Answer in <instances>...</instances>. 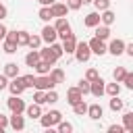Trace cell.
Returning <instances> with one entry per match:
<instances>
[{
  "label": "cell",
  "mask_w": 133,
  "mask_h": 133,
  "mask_svg": "<svg viewBox=\"0 0 133 133\" xmlns=\"http://www.w3.org/2000/svg\"><path fill=\"white\" fill-rule=\"evenodd\" d=\"M60 121H62V112L60 110H48V112H42V116H39V125L44 129H52Z\"/></svg>",
  "instance_id": "obj_1"
},
{
  "label": "cell",
  "mask_w": 133,
  "mask_h": 133,
  "mask_svg": "<svg viewBox=\"0 0 133 133\" xmlns=\"http://www.w3.org/2000/svg\"><path fill=\"white\" fill-rule=\"evenodd\" d=\"M75 58L79 60V62H87L89 58H91V50H89V46H87V42H77V46H75Z\"/></svg>",
  "instance_id": "obj_2"
},
{
  "label": "cell",
  "mask_w": 133,
  "mask_h": 133,
  "mask_svg": "<svg viewBox=\"0 0 133 133\" xmlns=\"http://www.w3.org/2000/svg\"><path fill=\"white\" fill-rule=\"evenodd\" d=\"M54 87H56V83L50 79V75H37L35 81H33V89H44V91H48V89H54Z\"/></svg>",
  "instance_id": "obj_3"
},
{
  "label": "cell",
  "mask_w": 133,
  "mask_h": 133,
  "mask_svg": "<svg viewBox=\"0 0 133 133\" xmlns=\"http://www.w3.org/2000/svg\"><path fill=\"white\" fill-rule=\"evenodd\" d=\"M6 106H8V110L10 112H25V100H21V96H12L10 94V98L6 100Z\"/></svg>",
  "instance_id": "obj_4"
},
{
  "label": "cell",
  "mask_w": 133,
  "mask_h": 133,
  "mask_svg": "<svg viewBox=\"0 0 133 133\" xmlns=\"http://www.w3.org/2000/svg\"><path fill=\"white\" fill-rule=\"evenodd\" d=\"M8 127L12 131H23L25 129V116H23V112H12L8 116Z\"/></svg>",
  "instance_id": "obj_5"
},
{
  "label": "cell",
  "mask_w": 133,
  "mask_h": 133,
  "mask_svg": "<svg viewBox=\"0 0 133 133\" xmlns=\"http://www.w3.org/2000/svg\"><path fill=\"white\" fill-rule=\"evenodd\" d=\"M39 37H42V42H46V44H52V42H56V39H58V33H56L54 25L46 23V25H44V29H42V33H39Z\"/></svg>",
  "instance_id": "obj_6"
},
{
  "label": "cell",
  "mask_w": 133,
  "mask_h": 133,
  "mask_svg": "<svg viewBox=\"0 0 133 133\" xmlns=\"http://www.w3.org/2000/svg\"><path fill=\"white\" fill-rule=\"evenodd\" d=\"M6 89H8L12 96H21V94L25 91V85H23V79H21V75L12 77V79L8 81V85H6Z\"/></svg>",
  "instance_id": "obj_7"
},
{
  "label": "cell",
  "mask_w": 133,
  "mask_h": 133,
  "mask_svg": "<svg viewBox=\"0 0 133 133\" xmlns=\"http://www.w3.org/2000/svg\"><path fill=\"white\" fill-rule=\"evenodd\" d=\"M106 52H110L112 56H121V54H125V42H123L121 37L110 39V44L106 46Z\"/></svg>",
  "instance_id": "obj_8"
},
{
  "label": "cell",
  "mask_w": 133,
  "mask_h": 133,
  "mask_svg": "<svg viewBox=\"0 0 133 133\" xmlns=\"http://www.w3.org/2000/svg\"><path fill=\"white\" fill-rule=\"evenodd\" d=\"M87 46H89L91 54H98V56H104V54H106V42H102V39H98V37H91V39L87 42Z\"/></svg>",
  "instance_id": "obj_9"
},
{
  "label": "cell",
  "mask_w": 133,
  "mask_h": 133,
  "mask_svg": "<svg viewBox=\"0 0 133 133\" xmlns=\"http://www.w3.org/2000/svg\"><path fill=\"white\" fill-rule=\"evenodd\" d=\"M104 83H106V81H104L102 77L89 81V94H91L94 98H102V96H104Z\"/></svg>",
  "instance_id": "obj_10"
},
{
  "label": "cell",
  "mask_w": 133,
  "mask_h": 133,
  "mask_svg": "<svg viewBox=\"0 0 133 133\" xmlns=\"http://www.w3.org/2000/svg\"><path fill=\"white\" fill-rule=\"evenodd\" d=\"M91 121H102V116H104V108L100 106V102H96V104H87V112H85Z\"/></svg>",
  "instance_id": "obj_11"
},
{
  "label": "cell",
  "mask_w": 133,
  "mask_h": 133,
  "mask_svg": "<svg viewBox=\"0 0 133 133\" xmlns=\"http://www.w3.org/2000/svg\"><path fill=\"white\" fill-rule=\"evenodd\" d=\"M50 10H52V17L54 19L56 17H66L69 6H66V2H54V4H50Z\"/></svg>",
  "instance_id": "obj_12"
},
{
  "label": "cell",
  "mask_w": 133,
  "mask_h": 133,
  "mask_svg": "<svg viewBox=\"0 0 133 133\" xmlns=\"http://www.w3.org/2000/svg\"><path fill=\"white\" fill-rule=\"evenodd\" d=\"M75 46H77L75 33H71V35H66V37L62 39V52H64V54H73V52H75Z\"/></svg>",
  "instance_id": "obj_13"
},
{
  "label": "cell",
  "mask_w": 133,
  "mask_h": 133,
  "mask_svg": "<svg viewBox=\"0 0 133 133\" xmlns=\"http://www.w3.org/2000/svg\"><path fill=\"white\" fill-rule=\"evenodd\" d=\"M83 25H85V27H89V29H94L96 25H100V12H98V10L87 12V15H85V19H83Z\"/></svg>",
  "instance_id": "obj_14"
},
{
  "label": "cell",
  "mask_w": 133,
  "mask_h": 133,
  "mask_svg": "<svg viewBox=\"0 0 133 133\" xmlns=\"http://www.w3.org/2000/svg\"><path fill=\"white\" fill-rule=\"evenodd\" d=\"M94 33H96L94 37H98V39H102V42L110 39V27H108V25H102V23L96 25V27H94Z\"/></svg>",
  "instance_id": "obj_15"
},
{
  "label": "cell",
  "mask_w": 133,
  "mask_h": 133,
  "mask_svg": "<svg viewBox=\"0 0 133 133\" xmlns=\"http://www.w3.org/2000/svg\"><path fill=\"white\" fill-rule=\"evenodd\" d=\"M39 58H42V60H46V62H50V64H56V60H58L50 46H46V48H42V50H39Z\"/></svg>",
  "instance_id": "obj_16"
},
{
  "label": "cell",
  "mask_w": 133,
  "mask_h": 133,
  "mask_svg": "<svg viewBox=\"0 0 133 133\" xmlns=\"http://www.w3.org/2000/svg\"><path fill=\"white\" fill-rule=\"evenodd\" d=\"M48 75H50V79H52V81H54L56 85H58V83H64V79H66L64 71H62V69H58V66H52Z\"/></svg>",
  "instance_id": "obj_17"
},
{
  "label": "cell",
  "mask_w": 133,
  "mask_h": 133,
  "mask_svg": "<svg viewBox=\"0 0 133 133\" xmlns=\"http://www.w3.org/2000/svg\"><path fill=\"white\" fill-rule=\"evenodd\" d=\"M81 98H83V94L79 91V87H77V85H75V87H69V89H66V102H69L71 106H73L75 102H79Z\"/></svg>",
  "instance_id": "obj_18"
},
{
  "label": "cell",
  "mask_w": 133,
  "mask_h": 133,
  "mask_svg": "<svg viewBox=\"0 0 133 133\" xmlns=\"http://www.w3.org/2000/svg\"><path fill=\"white\" fill-rule=\"evenodd\" d=\"M114 21H116V15H114L110 8H106V10L100 12V23H102V25H108V27H110Z\"/></svg>",
  "instance_id": "obj_19"
},
{
  "label": "cell",
  "mask_w": 133,
  "mask_h": 133,
  "mask_svg": "<svg viewBox=\"0 0 133 133\" xmlns=\"http://www.w3.org/2000/svg\"><path fill=\"white\" fill-rule=\"evenodd\" d=\"M52 66H54V64H50V62H46V60H42V58H39V60L33 64V71H35L37 75H48Z\"/></svg>",
  "instance_id": "obj_20"
},
{
  "label": "cell",
  "mask_w": 133,
  "mask_h": 133,
  "mask_svg": "<svg viewBox=\"0 0 133 133\" xmlns=\"http://www.w3.org/2000/svg\"><path fill=\"white\" fill-rule=\"evenodd\" d=\"M25 114H27L29 118H39V116H42V106L33 102V104L25 106Z\"/></svg>",
  "instance_id": "obj_21"
},
{
  "label": "cell",
  "mask_w": 133,
  "mask_h": 133,
  "mask_svg": "<svg viewBox=\"0 0 133 133\" xmlns=\"http://www.w3.org/2000/svg\"><path fill=\"white\" fill-rule=\"evenodd\" d=\"M108 108L112 110V112H121L123 108H125V102L118 98V96H110V102H108Z\"/></svg>",
  "instance_id": "obj_22"
},
{
  "label": "cell",
  "mask_w": 133,
  "mask_h": 133,
  "mask_svg": "<svg viewBox=\"0 0 133 133\" xmlns=\"http://www.w3.org/2000/svg\"><path fill=\"white\" fill-rule=\"evenodd\" d=\"M54 29H56V33H60V31H64V29H71V23L66 21V17H56Z\"/></svg>",
  "instance_id": "obj_23"
},
{
  "label": "cell",
  "mask_w": 133,
  "mask_h": 133,
  "mask_svg": "<svg viewBox=\"0 0 133 133\" xmlns=\"http://www.w3.org/2000/svg\"><path fill=\"white\" fill-rule=\"evenodd\" d=\"M39 60V50H29L27 54H25V64L27 66H31L33 69V64Z\"/></svg>",
  "instance_id": "obj_24"
},
{
  "label": "cell",
  "mask_w": 133,
  "mask_h": 133,
  "mask_svg": "<svg viewBox=\"0 0 133 133\" xmlns=\"http://www.w3.org/2000/svg\"><path fill=\"white\" fill-rule=\"evenodd\" d=\"M4 75H6L8 79L17 77V75H19V64H17V62H6V64H4Z\"/></svg>",
  "instance_id": "obj_25"
},
{
  "label": "cell",
  "mask_w": 133,
  "mask_h": 133,
  "mask_svg": "<svg viewBox=\"0 0 133 133\" xmlns=\"http://www.w3.org/2000/svg\"><path fill=\"white\" fill-rule=\"evenodd\" d=\"M104 94L108 96H118L121 94V83L114 81V83H104Z\"/></svg>",
  "instance_id": "obj_26"
},
{
  "label": "cell",
  "mask_w": 133,
  "mask_h": 133,
  "mask_svg": "<svg viewBox=\"0 0 133 133\" xmlns=\"http://www.w3.org/2000/svg\"><path fill=\"white\" fill-rule=\"evenodd\" d=\"M73 112H75L77 116H83V114L87 112V102H85L83 98H81L79 102H75V104H73Z\"/></svg>",
  "instance_id": "obj_27"
},
{
  "label": "cell",
  "mask_w": 133,
  "mask_h": 133,
  "mask_svg": "<svg viewBox=\"0 0 133 133\" xmlns=\"http://www.w3.org/2000/svg\"><path fill=\"white\" fill-rule=\"evenodd\" d=\"M123 127H125V131L133 133V112H131V110H127V112L123 114Z\"/></svg>",
  "instance_id": "obj_28"
},
{
  "label": "cell",
  "mask_w": 133,
  "mask_h": 133,
  "mask_svg": "<svg viewBox=\"0 0 133 133\" xmlns=\"http://www.w3.org/2000/svg\"><path fill=\"white\" fill-rule=\"evenodd\" d=\"M37 17L44 21V23H50L54 17H52V10H50V6H42L39 8V12H37Z\"/></svg>",
  "instance_id": "obj_29"
},
{
  "label": "cell",
  "mask_w": 133,
  "mask_h": 133,
  "mask_svg": "<svg viewBox=\"0 0 133 133\" xmlns=\"http://www.w3.org/2000/svg\"><path fill=\"white\" fill-rule=\"evenodd\" d=\"M27 42H29V31L19 29V31H17V46H19V48H21V46H27Z\"/></svg>",
  "instance_id": "obj_30"
},
{
  "label": "cell",
  "mask_w": 133,
  "mask_h": 133,
  "mask_svg": "<svg viewBox=\"0 0 133 133\" xmlns=\"http://www.w3.org/2000/svg\"><path fill=\"white\" fill-rule=\"evenodd\" d=\"M17 42H10V39H2V50L6 52V54H15L17 52Z\"/></svg>",
  "instance_id": "obj_31"
},
{
  "label": "cell",
  "mask_w": 133,
  "mask_h": 133,
  "mask_svg": "<svg viewBox=\"0 0 133 133\" xmlns=\"http://www.w3.org/2000/svg\"><path fill=\"white\" fill-rule=\"evenodd\" d=\"M27 46H29L31 50H39V46H42V37L35 35V33H33V35L29 33V42H27Z\"/></svg>",
  "instance_id": "obj_32"
},
{
  "label": "cell",
  "mask_w": 133,
  "mask_h": 133,
  "mask_svg": "<svg viewBox=\"0 0 133 133\" xmlns=\"http://www.w3.org/2000/svg\"><path fill=\"white\" fill-rule=\"evenodd\" d=\"M33 102L39 104V106L46 104V91H44V89H35V91H33Z\"/></svg>",
  "instance_id": "obj_33"
},
{
  "label": "cell",
  "mask_w": 133,
  "mask_h": 133,
  "mask_svg": "<svg viewBox=\"0 0 133 133\" xmlns=\"http://www.w3.org/2000/svg\"><path fill=\"white\" fill-rule=\"evenodd\" d=\"M56 129H58V133H71V131H73V123H69V121H60V123L56 125Z\"/></svg>",
  "instance_id": "obj_34"
},
{
  "label": "cell",
  "mask_w": 133,
  "mask_h": 133,
  "mask_svg": "<svg viewBox=\"0 0 133 133\" xmlns=\"http://www.w3.org/2000/svg\"><path fill=\"white\" fill-rule=\"evenodd\" d=\"M91 4L96 6V10H98V12H102V10L110 8V0H91Z\"/></svg>",
  "instance_id": "obj_35"
},
{
  "label": "cell",
  "mask_w": 133,
  "mask_h": 133,
  "mask_svg": "<svg viewBox=\"0 0 133 133\" xmlns=\"http://www.w3.org/2000/svg\"><path fill=\"white\" fill-rule=\"evenodd\" d=\"M125 73H127V69H125V66H116V69L112 71L114 81H118V83H121V81H123V77H125Z\"/></svg>",
  "instance_id": "obj_36"
},
{
  "label": "cell",
  "mask_w": 133,
  "mask_h": 133,
  "mask_svg": "<svg viewBox=\"0 0 133 133\" xmlns=\"http://www.w3.org/2000/svg\"><path fill=\"white\" fill-rule=\"evenodd\" d=\"M56 102H58L56 89H48V91H46V104H56Z\"/></svg>",
  "instance_id": "obj_37"
},
{
  "label": "cell",
  "mask_w": 133,
  "mask_h": 133,
  "mask_svg": "<svg viewBox=\"0 0 133 133\" xmlns=\"http://www.w3.org/2000/svg\"><path fill=\"white\" fill-rule=\"evenodd\" d=\"M50 48H52V52L56 54V58H62L64 56V52H62V44H56V42H52V44H48Z\"/></svg>",
  "instance_id": "obj_38"
},
{
  "label": "cell",
  "mask_w": 133,
  "mask_h": 133,
  "mask_svg": "<svg viewBox=\"0 0 133 133\" xmlns=\"http://www.w3.org/2000/svg\"><path fill=\"white\" fill-rule=\"evenodd\" d=\"M21 79H23L25 89H33V81H35V77H33V75H21Z\"/></svg>",
  "instance_id": "obj_39"
},
{
  "label": "cell",
  "mask_w": 133,
  "mask_h": 133,
  "mask_svg": "<svg viewBox=\"0 0 133 133\" xmlns=\"http://www.w3.org/2000/svg\"><path fill=\"white\" fill-rule=\"evenodd\" d=\"M121 83H125V87H127V89H133V73H129V71H127Z\"/></svg>",
  "instance_id": "obj_40"
},
{
  "label": "cell",
  "mask_w": 133,
  "mask_h": 133,
  "mask_svg": "<svg viewBox=\"0 0 133 133\" xmlns=\"http://www.w3.org/2000/svg\"><path fill=\"white\" fill-rule=\"evenodd\" d=\"M77 87H79V91L85 96V94H89V81L87 79H81L79 83H77Z\"/></svg>",
  "instance_id": "obj_41"
},
{
  "label": "cell",
  "mask_w": 133,
  "mask_h": 133,
  "mask_svg": "<svg viewBox=\"0 0 133 133\" xmlns=\"http://www.w3.org/2000/svg\"><path fill=\"white\" fill-rule=\"evenodd\" d=\"M98 77H100V73H98V71H96L94 66L85 71V79H87V81H94V79H98Z\"/></svg>",
  "instance_id": "obj_42"
},
{
  "label": "cell",
  "mask_w": 133,
  "mask_h": 133,
  "mask_svg": "<svg viewBox=\"0 0 133 133\" xmlns=\"http://www.w3.org/2000/svg\"><path fill=\"white\" fill-rule=\"evenodd\" d=\"M66 6H69V10H79L83 6V2L81 0H66Z\"/></svg>",
  "instance_id": "obj_43"
},
{
  "label": "cell",
  "mask_w": 133,
  "mask_h": 133,
  "mask_svg": "<svg viewBox=\"0 0 133 133\" xmlns=\"http://www.w3.org/2000/svg\"><path fill=\"white\" fill-rule=\"evenodd\" d=\"M108 133H125V127L123 125H110L108 127Z\"/></svg>",
  "instance_id": "obj_44"
},
{
  "label": "cell",
  "mask_w": 133,
  "mask_h": 133,
  "mask_svg": "<svg viewBox=\"0 0 133 133\" xmlns=\"http://www.w3.org/2000/svg\"><path fill=\"white\" fill-rule=\"evenodd\" d=\"M6 85H8V77L2 73V75H0V91H2V89H6Z\"/></svg>",
  "instance_id": "obj_45"
},
{
  "label": "cell",
  "mask_w": 133,
  "mask_h": 133,
  "mask_svg": "<svg viewBox=\"0 0 133 133\" xmlns=\"http://www.w3.org/2000/svg\"><path fill=\"white\" fill-rule=\"evenodd\" d=\"M6 15H8V10H6V6L0 2V21H4V19H6Z\"/></svg>",
  "instance_id": "obj_46"
},
{
  "label": "cell",
  "mask_w": 133,
  "mask_h": 133,
  "mask_svg": "<svg viewBox=\"0 0 133 133\" xmlns=\"http://www.w3.org/2000/svg\"><path fill=\"white\" fill-rule=\"evenodd\" d=\"M6 31H8V29H6V25H4L2 21H0V39H4V35H6Z\"/></svg>",
  "instance_id": "obj_47"
},
{
  "label": "cell",
  "mask_w": 133,
  "mask_h": 133,
  "mask_svg": "<svg viewBox=\"0 0 133 133\" xmlns=\"http://www.w3.org/2000/svg\"><path fill=\"white\" fill-rule=\"evenodd\" d=\"M125 54L133 56V44H125Z\"/></svg>",
  "instance_id": "obj_48"
},
{
  "label": "cell",
  "mask_w": 133,
  "mask_h": 133,
  "mask_svg": "<svg viewBox=\"0 0 133 133\" xmlns=\"http://www.w3.org/2000/svg\"><path fill=\"white\" fill-rule=\"evenodd\" d=\"M71 33H73L71 29H64V31H60V33H58V37H60V39H64V37H66V35H71Z\"/></svg>",
  "instance_id": "obj_49"
},
{
  "label": "cell",
  "mask_w": 133,
  "mask_h": 133,
  "mask_svg": "<svg viewBox=\"0 0 133 133\" xmlns=\"http://www.w3.org/2000/svg\"><path fill=\"white\" fill-rule=\"evenodd\" d=\"M37 2H39L42 6H50V4H54L56 0H37Z\"/></svg>",
  "instance_id": "obj_50"
},
{
  "label": "cell",
  "mask_w": 133,
  "mask_h": 133,
  "mask_svg": "<svg viewBox=\"0 0 133 133\" xmlns=\"http://www.w3.org/2000/svg\"><path fill=\"white\" fill-rule=\"evenodd\" d=\"M81 2H83V4H89V2H91V0H81Z\"/></svg>",
  "instance_id": "obj_51"
},
{
  "label": "cell",
  "mask_w": 133,
  "mask_h": 133,
  "mask_svg": "<svg viewBox=\"0 0 133 133\" xmlns=\"http://www.w3.org/2000/svg\"><path fill=\"white\" fill-rule=\"evenodd\" d=\"M62 2H66V0H62Z\"/></svg>",
  "instance_id": "obj_52"
},
{
  "label": "cell",
  "mask_w": 133,
  "mask_h": 133,
  "mask_svg": "<svg viewBox=\"0 0 133 133\" xmlns=\"http://www.w3.org/2000/svg\"><path fill=\"white\" fill-rule=\"evenodd\" d=\"M0 44H2V39H0Z\"/></svg>",
  "instance_id": "obj_53"
}]
</instances>
